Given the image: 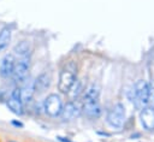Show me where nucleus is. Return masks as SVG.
<instances>
[{"mask_svg": "<svg viewBox=\"0 0 154 142\" xmlns=\"http://www.w3.org/2000/svg\"><path fill=\"white\" fill-rule=\"evenodd\" d=\"M82 112L89 119H97L101 116L100 105V87L97 84L89 85L82 96Z\"/></svg>", "mask_w": 154, "mask_h": 142, "instance_id": "nucleus-1", "label": "nucleus"}, {"mask_svg": "<svg viewBox=\"0 0 154 142\" xmlns=\"http://www.w3.org/2000/svg\"><path fill=\"white\" fill-rule=\"evenodd\" d=\"M77 79V65L75 61H67L60 73H59V81H58V89L61 94H67L73 83Z\"/></svg>", "mask_w": 154, "mask_h": 142, "instance_id": "nucleus-2", "label": "nucleus"}, {"mask_svg": "<svg viewBox=\"0 0 154 142\" xmlns=\"http://www.w3.org/2000/svg\"><path fill=\"white\" fill-rule=\"evenodd\" d=\"M148 97H149V84L140 79L136 82L134 87V102L138 108H143L148 106Z\"/></svg>", "mask_w": 154, "mask_h": 142, "instance_id": "nucleus-3", "label": "nucleus"}, {"mask_svg": "<svg viewBox=\"0 0 154 142\" xmlns=\"http://www.w3.org/2000/svg\"><path fill=\"white\" fill-rule=\"evenodd\" d=\"M29 57L28 58H18L16 59V63H14V67H13V71H12V79L16 82V83H22L29 75Z\"/></svg>", "mask_w": 154, "mask_h": 142, "instance_id": "nucleus-4", "label": "nucleus"}, {"mask_svg": "<svg viewBox=\"0 0 154 142\" xmlns=\"http://www.w3.org/2000/svg\"><path fill=\"white\" fill-rule=\"evenodd\" d=\"M63 108L61 97L58 94H49L43 103V110L49 117H58Z\"/></svg>", "mask_w": 154, "mask_h": 142, "instance_id": "nucleus-5", "label": "nucleus"}, {"mask_svg": "<svg viewBox=\"0 0 154 142\" xmlns=\"http://www.w3.org/2000/svg\"><path fill=\"white\" fill-rule=\"evenodd\" d=\"M81 112H82V100L78 99L75 101H69L65 105H63V108L59 116L61 117L63 120L67 122L76 118Z\"/></svg>", "mask_w": 154, "mask_h": 142, "instance_id": "nucleus-6", "label": "nucleus"}, {"mask_svg": "<svg viewBox=\"0 0 154 142\" xmlns=\"http://www.w3.org/2000/svg\"><path fill=\"white\" fill-rule=\"evenodd\" d=\"M125 119V108L123 105H114L107 113V123L113 128H120L124 124Z\"/></svg>", "mask_w": 154, "mask_h": 142, "instance_id": "nucleus-7", "label": "nucleus"}, {"mask_svg": "<svg viewBox=\"0 0 154 142\" xmlns=\"http://www.w3.org/2000/svg\"><path fill=\"white\" fill-rule=\"evenodd\" d=\"M19 87V90H20V101L23 102V105L25 103H29L31 100H32V96L35 95V84H34V79L28 76L22 83Z\"/></svg>", "mask_w": 154, "mask_h": 142, "instance_id": "nucleus-8", "label": "nucleus"}, {"mask_svg": "<svg viewBox=\"0 0 154 142\" xmlns=\"http://www.w3.org/2000/svg\"><path fill=\"white\" fill-rule=\"evenodd\" d=\"M14 63H16V57L12 53L6 54L2 58V60L0 63V76L2 78L11 77L12 71H13V67H14Z\"/></svg>", "mask_w": 154, "mask_h": 142, "instance_id": "nucleus-9", "label": "nucleus"}, {"mask_svg": "<svg viewBox=\"0 0 154 142\" xmlns=\"http://www.w3.org/2000/svg\"><path fill=\"white\" fill-rule=\"evenodd\" d=\"M140 118H141V123L146 130H149V131L154 130V107H152V106L143 107L141 111Z\"/></svg>", "mask_w": 154, "mask_h": 142, "instance_id": "nucleus-10", "label": "nucleus"}, {"mask_svg": "<svg viewBox=\"0 0 154 142\" xmlns=\"http://www.w3.org/2000/svg\"><path fill=\"white\" fill-rule=\"evenodd\" d=\"M51 82H52V77H51V73L45 71L42 73H40L35 79H34V84H35V93H43L45 90H47L51 85Z\"/></svg>", "mask_w": 154, "mask_h": 142, "instance_id": "nucleus-11", "label": "nucleus"}, {"mask_svg": "<svg viewBox=\"0 0 154 142\" xmlns=\"http://www.w3.org/2000/svg\"><path fill=\"white\" fill-rule=\"evenodd\" d=\"M30 43L28 41H19L14 47H13V55H17L18 58H28L30 55Z\"/></svg>", "mask_w": 154, "mask_h": 142, "instance_id": "nucleus-12", "label": "nucleus"}, {"mask_svg": "<svg viewBox=\"0 0 154 142\" xmlns=\"http://www.w3.org/2000/svg\"><path fill=\"white\" fill-rule=\"evenodd\" d=\"M7 107L17 116H22L24 113V105L23 102L20 101V99H16L13 96H11L8 100H7Z\"/></svg>", "mask_w": 154, "mask_h": 142, "instance_id": "nucleus-13", "label": "nucleus"}, {"mask_svg": "<svg viewBox=\"0 0 154 142\" xmlns=\"http://www.w3.org/2000/svg\"><path fill=\"white\" fill-rule=\"evenodd\" d=\"M84 87H83V82L82 81H77L73 83V85L71 87V89L69 90V95H70V101H75V100H78L79 96L84 93Z\"/></svg>", "mask_w": 154, "mask_h": 142, "instance_id": "nucleus-14", "label": "nucleus"}, {"mask_svg": "<svg viewBox=\"0 0 154 142\" xmlns=\"http://www.w3.org/2000/svg\"><path fill=\"white\" fill-rule=\"evenodd\" d=\"M11 35H12V31L10 26H4L0 30V52L6 49V47L8 46L11 41Z\"/></svg>", "mask_w": 154, "mask_h": 142, "instance_id": "nucleus-15", "label": "nucleus"}, {"mask_svg": "<svg viewBox=\"0 0 154 142\" xmlns=\"http://www.w3.org/2000/svg\"><path fill=\"white\" fill-rule=\"evenodd\" d=\"M148 103H150L152 107H154V85H149V97Z\"/></svg>", "mask_w": 154, "mask_h": 142, "instance_id": "nucleus-16", "label": "nucleus"}, {"mask_svg": "<svg viewBox=\"0 0 154 142\" xmlns=\"http://www.w3.org/2000/svg\"><path fill=\"white\" fill-rule=\"evenodd\" d=\"M11 123H12V125H14V126H17V128H23V126H24V124L20 123V122H18V120H12Z\"/></svg>", "mask_w": 154, "mask_h": 142, "instance_id": "nucleus-17", "label": "nucleus"}, {"mask_svg": "<svg viewBox=\"0 0 154 142\" xmlns=\"http://www.w3.org/2000/svg\"><path fill=\"white\" fill-rule=\"evenodd\" d=\"M59 141H61V142H71V141H69V140H65V137H61V136H58L57 137Z\"/></svg>", "mask_w": 154, "mask_h": 142, "instance_id": "nucleus-18", "label": "nucleus"}, {"mask_svg": "<svg viewBox=\"0 0 154 142\" xmlns=\"http://www.w3.org/2000/svg\"><path fill=\"white\" fill-rule=\"evenodd\" d=\"M10 142H13V141H10Z\"/></svg>", "mask_w": 154, "mask_h": 142, "instance_id": "nucleus-19", "label": "nucleus"}]
</instances>
